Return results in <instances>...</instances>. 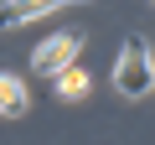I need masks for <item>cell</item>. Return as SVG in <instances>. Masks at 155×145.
<instances>
[{"mask_svg": "<svg viewBox=\"0 0 155 145\" xmlns=\"http://www.w3.org/2000/svg\"><path fill=\"white\" fill-rule=\"evenodd\" d=\"M114 88H119L124 99H145V93L155 88V57H150V47H145L140 36H129V42L119 47V62H114Z\"/></svg>", "mask_w": 155, "mask_h": 145, "instance_id": "cell-1", "label": "cell"}, {"mask_svg": "<svg viewBox=\"0 0 155 145\" xmlns=\"http://www.w3.org/2000/svg\"><path fill=\"white\" fill-rule=\"evenodd\" d=\"M78 47H83V31H52L47 42H36V52H31V72H41V78H57L62 67H72Z\"/></svg>", "mask_w": 155, "mask_h": 145, "instance_id": "cell-2", "label": "cell"}, {"mask_svg": "<svg viewBox=\"0 0 155 145\" xmlns=\"http://www.w3.org/2000/svg\"><path fill=\"white\" fill-rule=\"evenodd\" d=\"M57 5H88V0H0V31H11L21 21H36V16H47Z\"/></svg>", "mask_w": 155, "mask_h": 145, "instance_id": "cell-3", "label": "cell"}, {"mask_svg": "<svg viewBox=\"0 0 155 145\" xmlns=\"http://www.w3.org/2000/svg\"><path fill=\"white\" fill-rule=\"evenodd\" d=\"M26 104H31L26 78H16V72H0V114H5V119H21V114H26Z\"/></svg>", "mask_w": 155, "mask_h": 145, "instance_id": "cell-4", "label": "cell"}, {"mask_svg": "<svg viewBox=\"0 0 155 145\" xmlns=\"http://www.w3.org/2000/svg\"><path fill=\"white\" fill-rule=\"evenodd\" d=\"M57 93H62V99H83V93H88V72H83V67H62V72H57Z\"/></svg>", "mask_w": 155, "mask_h": 145, "instance_id": "cell-5", "label": "cell"}, {"mask_svg": "<svg viewBox=\"0 0 155 145\" xmlns=\"http://www.w3.org/2000/svg\"><path fill=\"white\" fill-rule=\"evenodd\" d=\"M150 5H155V0H150Z\"/></svg>", "mask_w": 155, "mask_h": 145, "instance_id": "cell-6", "label": "cell"}]
</instances>
